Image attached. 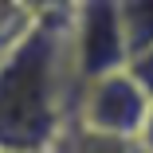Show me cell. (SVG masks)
Listing matches in <instances>:
<instances>
[{
    "mask_svg": "<svg viewBox=\"0 0 153 153\" xmlns=\"http://www.w3.org/2000/svg\"><path fill=\"white\" fill-rule=\"evenodd\" d=\"M75 75L71 36L36 24L0 59V149H39L63 114Z\"/></svg>",
    "mask_w": 153,
    "mask_h": 153,
    "instance_id": "1",
    "label": "cell"
},
{
    "mask_svg": "<svg viewBox=\"0 0 153 153\" xmlns=\"http://www.w3.org/2000/svg\"><path fill=\"white\" fill-rule=\"evenodd\" d=\"M149 122V82L130 71L90 79L82 90V130L110 137H141Z\"/></svg>",
    "mask_w": 153,
    "mask_h": 153,
    "instance_id": "2",
    "label": "cell"
},
{
    "mask_svg": "<svg viewBox=\"0 0 153 153\" xmlns=\"http://www.w3.org/2000/svg\"><path fill=\"white\" fill-rule=\"evenodd\" d=\"M71 63L75 75L102 79L114 71H126L130 51H126V36H122V16L118 4H82L75 32H71Z\"/></svg>",
    "mask_w": 153,
    "mask_h": 153,
    "instance_id": "3",
    "label": "cell"
},
{
    "mask_svg": "<svg viewBox=\"0 0 153 153\" xmlns=\"http://www.w3.org/2000/svg\"><path fill=\"white\" fill-rule=\"evenodd\" d=\"M75 153H141V137H110L82 130L75 137Z\"/></svg>",
    "mask_w": 153,
    "mask_h": 153,
    "instance_id": "4",
    "label": "cell"
}]
</instances>
